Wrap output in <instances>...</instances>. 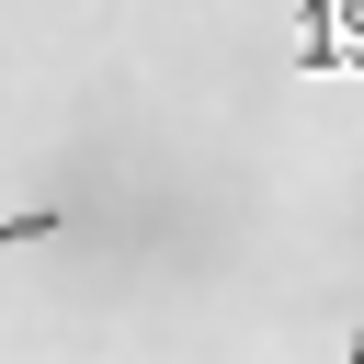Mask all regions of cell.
Listing matches in <instances>:
<instances>
[{
  "label": "cell",
  "mask_w": 364,
  "mask_h": 364,
  "mask_svg": "<svg viewBox=\"0 0 364 364\" xmlns=\"http://www.w3.org/2000/svg\"><path fill=\"white\" fill-rule=\"evenodd\" d=\"M296 68H307V80H364V0H307Z\"/></svg>",
  "instance_id": "cell-1"
},
{
  "label": "cell",
  "mask_w": 364,
  "mask_h": 364,
  "mask_svg": "<svg viewBox=\"0 0 364 364\" xmlns=\"http://www.w3.org/2000/svg\"><path fill=\"white\" fill-rule=\"evenodd\" d=\"M23 239H68V205H23V216H0V250H23Z\"/></svg>",
  "instance_id": "cell-2"
},
{
  "label": "cell",
  "mask_w": 364,
  "mask_h": 364,
  "mask_svg": "<svg viewBox=\"0 0 364 364\" xmlns=\"http://www.w3.org/2000/svg\"><path fill=\"white\" fill-rule=\"evenodd\" d=\"M353 364H364V318H353Z\"/></svg>",
  "instance_id": "cell-3"
}]
</instances>
